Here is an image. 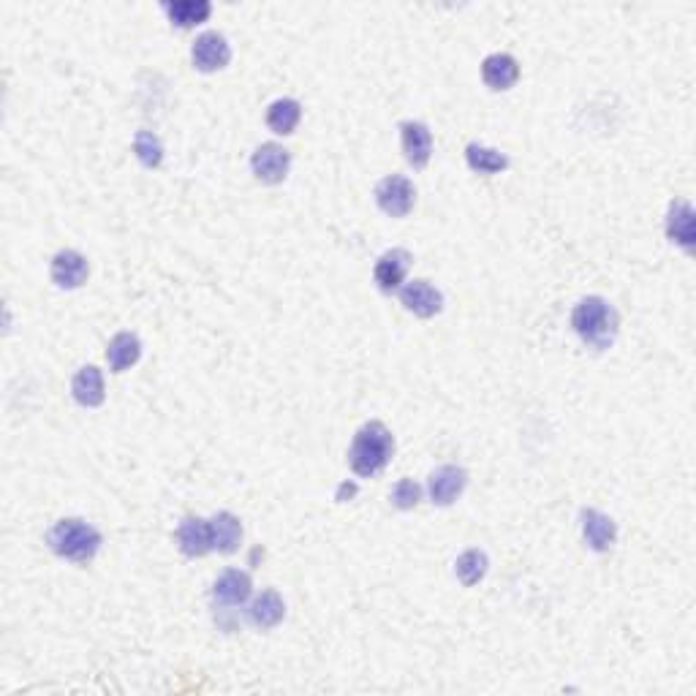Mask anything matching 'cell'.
Masks as SVG:
<instances>
[{
  "instance_id": "cell-1",
  "label": "cell",
  "mask_w": 696,
  "mask_h": 696,
  "mask_svg": "<svg viewBox=\"0 0 696 696\" xmlns=\"http://www.w3.org/2000/svg\"><path fill=\"white\" fill-rule=\"evenodd\" d=\"M392 455H395V438H392L384 422L373 419L368 425L359 427L357 435H354L351 449H348V465L362 479H373L387 468Z\"/></svg>"
},
{
  "instance_id": "cell-2",
  "label": "cell",
  "mask_w": 696,
  "mask_h": 696,
  "mask_svg": "<svg viewBox=\"0 0 696 696\" xmlns=\"http://www.w3.org/2000/svg\"><path fill=\"white\" fill-rule=\"evenodd\" d=\"M618 310L612 308L604 297H585L577 302L571 313V327L580 335L582 343H588L596 351H607L618 338Z\"/></svg>"
},
{
  "instance_id": "cell-3",
  "label": "cell",
  "mask_w": 696,
  "mask_h": 696,
  "mask_svg": "<svg viewBox=\"0 0 696 696\" xmlns=\"http://www.w3.org/2000/svg\"><path fill=\"white\" fill-rule=\"evenodd\" d=\"M47 544L49 550L66 561L90 563L101 550L104 536L90 522L79 520V517H66V520H58L52 525V531L47 533Z\"/></svg>"
},
{
  "instance_id": "cell-4",
  "label": "cell",
  "mask_w": 696,
  "mask_h": 696,
  "mask_svg": "<svg viewBox=\"0 0 696 696\" xmlns=\"http://www.w3.org/2000/svg\"><path fill=\"white\" fill-rule=\"evenodd\" d=\"M416 188L403 174H389L376 185L378 210L389 218H406L414 210Z\"/></svg>"
},
{
  "instance_id": "cell-5",
  "label": "cell",
  "mask_w": 696,
  "mask_h": 696,
  "mask_svg": "<svg viewBox=\"0 0 696 696\" xmlns=\"http://www.w3.org/2000/svg\"><path fill=\"white\" fill-rule=\"evenodd\" d=\"M191 60H194L196 71L202 74H215L221 68L229 66L232 60V47L223 33L218 30H207L202 36H196L194 47H191Z\"/></svg>"
},
{
  "instance_id": "cell-6",
  "label": "cell",
  "mask_w": 696,
  "mask_h": 696,
  "mask_svg": "<svg viewBox=\"0 0 696 696\" xmlns=\"http://www.w3.org/2000/svg\"><path fill=\"white\" fill-rule=\"evenodd\" d=\"M251 169L259 183L278 185L289 174L291 153L278 142H267V145L256 147V153L251 155Z\"/></svg>"
},
{
  "instance_id": "cell-7",
  "label": "cell",
  "mask_w": 696,
  "mask_h": 696,
  "mask_svg": "<svg viewBox=\"0 0 696 696\" xmlns=\"http://www.w3.org/2000/svg\"><path fill=\"white\" fill-rule=\"evenodd\" d=\"M253 580L248 571L229 569L223 571L221 577L213 585V601L221 612H232V609L242 607L245 601L251 599Z\"/></svg>"
},
{
  "instance_id": "cell-8",
  "label": "cell",
  "mask_w": 696,
  "mask_h": 696,
  "mask_svg": "<svg viewBox=\"0 0 696 696\" xmlns=\"http://www.w3.org/2000/svg\"><path fill=\"white\" fill-rule=\"evenodd\" d=\"M465 484H468V471L465 468H460V465H441L427 479V493H430V501L435 506H452L463 495Z\"/></svg>"
},
{
  "instance_id": "cell-9",
  "label": "cell",
  "mask_w": 696,
  "mask_h": 696,
  "mask_svg": "<svg viewBox=\"0 0 696 696\" xmlns=\"http://www.w3.org/2000/svg\"><path fill=\"white\" fill-rule=\"evenodd\" d=\"M400 302L408 313H414L419 319H433L444 310V294L435 289L430 281H411L400 289Z\"/></svg>"
},
{
  "instance_id": "cell-10",
  "label": "cell",
  "mask_w": 696,
  "mask_h": 696,
  "mask_svg": "<svg viewBox=\"0 0 696 696\" xmlns=\"http://www.w3.org/2000/svg\"><path fill=\"white\" fill-rule=\"evenodd\" d=\"M582 539L593 552H609L618 542V525L609 514L599 512V509H582Z\"/></svg>"
},
{
  "instance_id": "cell-11",
  "label": "cell",
  "mask_w": 696,
  "mask_h": 696,
  "mask_svg": "<svg viewBox=\"0 0 696 696\" xmlns=\"http://www.w3.org/2000/svg\"><path fill=\"white\" fill-rule=\"evenodd\" d=\"M411 261H414V256L406 248H392V251L384 253L376 261V270H373L378 289L384 291V294L403 289V281H406L408 270H411Z\"/></svg>"
},
{
  "instance_id": "cell-12",
  "label": "cell",
  "mask_w": 696,
  "mask_h": 696,
  "mask_svg": "<svg viewBox=\"0 0 696 696\" xmlns=\"http://www.w3.org/2000/svg\"><path fill=\"white\" fill-rule=\"evenodd\" d=\"M400 142H403V155L414 169H425L433 155V134L425 123L419 120H406L400 123Z\"/></svg>"
},
{
  "instance_id": "cell-13",
  "label": "cell",
  "mask_w": 696,
  "mask_h": 696,
  "mask_svg": "<svg viewBox=\"0 0 696 696\" xmlns=\"http://www.w3.org/2000/svg\"><path fill=\"white\" fill-rule=\"evenodd\" d=\"M177 547L185 558H204L207 552H213V528L210 520L202 517H185L177 528Z\"/></svg>"
},
{
  "instance_id": "cell-14",
  "label": "cell",
  "mask_w": 696,
  "mask_h": 696,
  "mask_svg": "<svg viewBox=\"0 0 696 696\" xmlns=\"http://www.w3.org/2000/svg\"><path fill=\"white\" fill-rule=\"evenodd\" d=\"M49 275H52V281H55V286H60V289H79V286H85L87 283L90 264H87V259L79 251L66 248V251L55 253L52 267H49Z\"/></svg>"
},
{
  "instance_id": "cell-15",
  "label": "cell",
  "mask_w": 696,
  "mask_h": 696,
  "mask_svg": "<svg viewBox=\"0 0 696 696\" xmlns=\"http://www.w3.org/2000/svg\"><path fill=\"white\" fill-rule=\"evenodd\" d=\"M667 237L683 251H694L696 242V218L694 207L683 199H675L667 210Z\"/></svg>"
},
{
  "instance_id": "cell-16",
  "label": "cell",
  "mask_w": 696,
  "mask_h": 696,
  "mask_svg": "<svg viewBox=\"0 0 696 696\" xmlns=\"http://www.w3.org/2000/svg\"><path fill=\"white\" fill-rule=\"evenodd\" d=\"M71 395L77 400L79 406L85 408H98L107 397V389H104V373L96 368V365H85L79 368V373L71 381Z\"/></svg>"
},
{
  "instance_id": "cell-17",
  "label": "cell",
  "mask_w": 696,
  "mask_h": 696,
  "mask_svg": "<svg viewBox=\"0 0 696 696\" xmlns=\"http://www.w3.org/2000/svg\"><path fill=\"white\" fill-rule=\"evenodd\" d=\"M482 79L490 90H509L520 79V63L506 52L487 55L482 60Z\"/></svg>"
},
{
  "instance_id": "cell-18",
  "label": "cell",
  "mask_w": 696,
  "mask_h": 696,
  "mask_svg": "<svg viewBox=\"0 0 696 696\" xmlns=\"http://www.w3.org/2000/svg\"><path fill=\"white\" fill-rule=\"evenodd\" d=\"M142 359V340L134 332H117L107 346V362L112 373H126Z\"/></svg>"
},
{
  "instance_id": "cell-19",
  "label": "cell",
  "mask_w": 696,
  "mask_h": 696,
  "mask_svg": "<svg viewBox=\"0 0 696 696\" xmlns=\"http://www.w3.org/2000/svg\"><path fill=\"white\" fill-rule=\"evenodd\" d=\"M283 615H286V604H283L278 590H264L248 607V620L256 629H275L283 620Z\"/></svg>"
},
{
  "instance_id": "cell-20",
  "label": "cell",
  "mask_w": 696,
  "mask_h": 696,
  "mask_svg": "<svg viewBox=\"0 0 696 696\" xmlns=\"http://www.w3.org/2000/svg\"><path fill=\"white\" fill-rule=\"evenodd\" d=\"M164 11L174 28L188 30L210 20L213 6L210 0H174V3H164Z\"/></svg>"
},
{
  "instance_id": "cell-21",
  "label": "cell",
  "mask_w": 696,
  "mask_h": 696,
  "mask_svg": "<svg viewBox=\"0 0 696 696\" xmlns=\"http://www.w3.org/2000/svg\"><path fill=\"white\" fill-rule=\"evenodd\" d=\"M302 120V104L297 98H278L272 101L270 109H267V126L270 131L281 136H289L297 131Z\"/></svg>"
},
{
  "instance_id": "cell-22",
  "label": "cell",
  "mask_w": 696,
  "mask_h": 696,
  "mask_svg": "<svg viewBox=\"0 0 696 696\" xmlns=\"http://www.w3.org/2000/svg\"><path fill=\"white\" fill-rule=\"evenodd\" d=\"M210 528H213V547L223 555H232L237 552L242 542V522L240 517H234L232 512L215 514L210 520Z\"/></svg>"
},
{
  "instance_id": "cell-23",
  "label": "cell",
  "mask_w": 696,
  "mask_h": 696,
  "mask_svg": "<svg viewBox=\"0 0 696 696\" xmlns=\"http://www.w3.org/2000/svg\"><path fill=\"white\" fill-rule=\"evenodd\" d=\"M465 161L479 174H501L512 164L509 155L501 153V150H493V147L479 145V142H471L465 147Z\"/></svg>"
},
{
  "instance_id": "cell-24",
  "label": "cell",
  "mask_w": 696,
  "mask_h": 696,
  "mask_svg": "<svg viewBox=\"0 0 696 696\" xmlns=\"http://www.w3.org/2000/svg\"><path fill=\"white\" fill-rule=\"evenodd\" d=\"M490 569V558L487 552L482 550H465L460 558L455 561V574L457 580L463 582L465 588H474L484 580V574Z\"/></svg>"
},
{
  "instance_id": "cell-25",
  "label": "cell",
  "mask_w": 696,
  "mask_h": 696,
  "mask_svg": "<svg viewBox=\"0 0 696 696\" xmlns=\"http://www.w3.org/2000/svg\"><path fill=\"white\" fill-rule=\"evenodd\" d=\"M134 153L145 169H158V166L164 164V145H161V139L153 131H139L134 136Z\"/></svg>"
},
{
  "instance_id": "cell-26",
  "label": "cell",
  "mask_w": 696,
  "mask_h": 696,
  "mask_svg": "<svg viewBox=\"0 0 696 696\" xmlns=\"http://www.w3.org/2000/svg\"><path fill=\"white\" fill-rule=\"evenodd\" d=\"M419 501H422V487H419L414 479H400V482L395 484V490H392V503H395L397 509L408 512V509H416Z\"/></svg>"
},
{
  "instance_id": "cell-27",
  "label": "cell",
  "mask_w": 696,
  "mask_h": 696,
  "mask_svg": "<svg viewBox=\"0 0 696 696\" xmlns=\"http://www.w3.org/2000/svg\"><path fill=\"white\" fill-rule=\"evenodd\" d=\"M354 493H357V484H343V487H340V490H338V501H343L346 495H348V498H351V495H354Z\"/></svg>"
}]
</instances>
